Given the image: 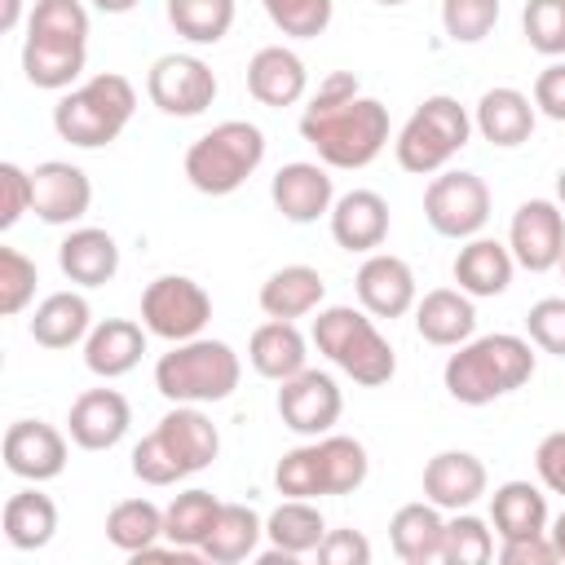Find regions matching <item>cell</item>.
I'll use <instances>...</instances> for the list:
<instances>
[{"label": "cell", "mask_w": 565, "mask_h": 565, "mask_svg": "<svg viewBox=\"0 0 565 565\" xmlns=\"http://www.w3.org/2000/svg\"><path fill=\"white\" fill-rule=\"evenodd\" d=\"M530 375H534V344L530 335H512V331L472 335L441 366V384L459 406H490L516 393L521 384H530Z\"/></svg>", "instance_id": "1"}, {"label": "cell", "mask_w": 565, "mask_h": 565, "mask_svg": "<svg viewBox=\"0 0 565 565\" xmlns=\"http://www.w3.org/2000/svg\"><path fill=\"white\" fill-rule=\"evenodd\" d=\"M221 455V433L203 406L177 402L137 446H132V477L141 486H177Z\"/></svg>", "instance_id": "2"}, {"label": "cell", "mask_w": 565, "mask_h": 565, "mask_svg": "<svg viewBox=\"0 0 565 565\" xmlns=\"http://www.w3.org/2000/svg\"><path fill=\"white\" fill-rule=\"evenodd\" d=\"M300 137L318 150V159L327 168H366L380 159V150L388 146V106L358 93L344 106H305L300 115Z\"/></svg>", "instance_id": "3"}, {"label": "cell", "mask_w": 565, "mask_h": 565, "mask_svg": "<svg viewBox=\"0 0 565 565\" xmlns=\"http://www.w3.org/2000/svg\"><path fill=\"white\" fill-rule=\"evenodd\" d=\"M313 344L331 366H340L362 388H380V384H388L397 375V353H393V344L384 340V331L375 327V318L362 305L358 309L353 305L318 309Z\"/></svg>", "instance_id": "4"}, {"label": "cell", "mask_w": 565, "mask_h": 565, "mask_svg": "<svg viewBox=\"0 0 565 565\" xmlns=\"http://www.w3.org/2000/svg\"><path fill=\"white\" fill-rule=\"evenodd\" d=\"M137 110V88L119 71H102L75 88H66L53 106V132L79 150L110 146Z\"/></svg>", "instance_id": "5"}, {"label": "cell", "mask_w": 565, "mask_h": 565, "mask_svg": "<svg viewBox=\"0 0 565 565\" xmlns=\"http://www.w3.org/2000/svg\"><path fill=\"white\" fill-rule=\"evenodd\" d=\"M243 380V362L225 340L212 335H194L172 344L159 362H154V388L177 406H212L225 402Z\"/></svg>", "instance_id": "6"}, {"label": "cell", "mask_w": 565, "mask_h": 565, "mask_svg": "<svg viewBox=\"0 0 565 565\" xmlns=\"http://www.w3.org/2000/svg\"><path fill=\"white\" fill-rule=\"evenodd\" d=\"M265 163V132L252 119H225L190 141L181 168L199 194L225 199Z\"/></svg>", "instance_id": "7"}, {"label": "cell", "mask_w": 565, "mask_h": 565, "mask_svg": "<svg viewBox=\"0 0 565 565\" xmlns=\"http://www.w3.org/2000/svg\"><path fill=\"white\" fill-rule=\"evenodd\" d=\"M472 115L459 106V97L450 93H433L424 97L411 119L402 124L397 141H393V154H397V168L411 172V177H433L441 172L472 137Z\"/></svg>", "instance_id": "8"}, {"label": "cell", "mask_w": 565, "mask_h": 565, "mask_svg": "<svg viewBox=\"0 0 565 565\" xmlns=\"http://www.w3.org/2000/svg\"><path fill=\"white\" fill-rule=\"evenodd\" d=\"M424 221L441 238H477L490 221V185L468 168H441L433 172L424 190Z\"/></svg>", "instance_id": "9"}, {"label": "cell", "mask_w": 565, "mask_h": 565, "mask_svg": "<svg viewBox=\"0 0 565 565\" xmlns=\"http://www.w3.org/2000/svg\"><path fill=\"white\" fill-rule=\"evenodd\" d=\"M207 322H212V296L190 274H159L154 282H146V291H141V327L150 335H159L168 344H181V340L203 335Z\"/></svg>", "instance_id": "10"}, {"label": "cell", "mask_w": 565, "mask_h": 565, "mask_svg": "<svg viewBox=\"0 0 565 565\" xmlns=\"http://www.w3.org/2000/svg\"><path fill=\"white\" fill-rule=\"evenodd\" d=\"M146 97L172 119H194L216 102V75L194 53H163L146 71Z\"/></svg>", "instance_id": "11"}, {"label": "cell", "mask_w": 565, "mask_h": 565, "mask_svg": "<svg viewBox=\"0 0 565 565\" xmlns=\"http://www.w3.org/2000/svg\"><path fill=\"white\" fill-rule=\"evenodd\" d=\"M274 406H278L282 428H291L300 437H322V433L335 428V419L344 411V393H340L335 375L305 366L300 375H291V380L278 384Z\"/></svg>", "instance_id": "12"}, {"label": "cell", "mask_w": 565, "mask_h": 565, "mask_svg": "<svg viewBox=\"0 0 565 565\" xmlns=\"http://www.w3.org/2000/svg\"><path fill=\"white\" fill-rule=\"evenodd\" d=\"M508 247H512V260L530 274L556 269L565 252V207L556 199H525L512 212Z\"/></svg>", "instance_id": "13"}, {"label": "cell", "mask_w": 565, "mask_h": 565, "mask_svg": "<svg viewBox=\"0 0 565 565\" xmlns=\"http://www.w3.org/2000/svg\"><path fill=\"white\" fill-rule=\"evenodd\" d=\"M0 455H4V468L22 481H53L66 472V433L44 424V419H13L4 428V441H0Z\"/></svg>", "instance_id": "14"}, {"label": "cell", "mask_w": 565, "mask_h": 565, "mask_svg": "<svg viewBox=\"0 0 565 565\" xmlns=\"http://www.w3.org/2000/svg\"><path fill=\"white\" fill-rule=\"evenodd\" d=\"M31 212L44 221V225H75L88 216L93 207V181L79 163H66V159H44L35 163L31 172Z\"/></svg>", "instance_id": "15"}, {"label": "cell", "mask_w": 565, "mask_h": 565, "mask_svg": "<svg viewBox=\"0 0 565 565\" xmlns=\"http://www.w3.org/2000/svg\"><path fill=\"white\" fill-rule=\"evenodd\" d=\"M353 291H358V305L371 313V318H406L419 300V287H415V269L393 256V252H371L362 265H358V278H353Z\"/></svg>", "instance_id": "16"}, {"label": "cell", "mask_w": 565, "mask_h": 565, "mask_svg": "<svg viewBox=\"0 0 565 565\" xmlns=\"http://www.w3.org/2000/svg\"><path fill=\"white\" fill-rule=\"evenodd\" d=\"M269 199L274 207L282 212V221L291 225H313L318 216L331 212L335 203V185H331V172L327 163H309V159H296V163H282L269 181Z\"/></svg>", "instance_id": "17"}, {"label": "cell", "mask_w": 565, "mask_h": 565, "mask_svg": "<svg viewBox=\"0 0 565 565\" xmlns=\"http://www.w3.org/2000/svg\"><path fill=\"white\" fill-rule=\"evenodd\" d=\"M128 424H132V406L119 388H84L71 402V415H66V433L79 450L119 446L128 437Z\"/></svg>", "instance_id": "18"}, {"label": "cell", "mask_w": 565, "mask_h": 565, "mask_svg": "<svg viewBox=\"0 0 565 565\" xmlns=\"http://www.w3.org/2000/svg\"><path fill=\"white\" fill-rule=\"evenodd\" d=\"M490 486L486 463L472 450H437L424 463V499L437 503L441 512H463L472 508Z\"/></svg>", "instance_id": "19"}, {"label": "cell", "mask_w": 565, "mask_h": 565, "mask_svg": "<svg viewBox=\"0 0 565 565\" xmlns=\"http://www.w3.org/2000/svg\"><path fill=\"white\" fill-rule=\"evenodd\" d=\"M411 313H415V331H419L424 344L459 349L463 340L477 335V305L459 287H433V291H424Z\"/></svg>", "instance_id": "20"}, {"label": "cell", "mask_w": 565, "mask_h": 565, "mask_svg": "<svg viewBox=\"0 0 565 565\" xmlns=\"http://www.w3.org/2000/svg\"><path fill=\"white\" fill-rule=\"evenodd\" d=\"M534 124H539V110H534V97H525L521 88H486L477 110H472V128L499 146V150H516L534 137Z\"/></svg>", "instance_id": "21"}, {"label": "cell", "mask_w": 565, "mask_h": 565, "mask_svg": "<svg viewBox=\"0 0 565 565\" xmlns=\"http://www.w3.org/2000/svg\"><path fill=\"white\" fill-rule=\"evenodd\" d=\"M327 221H331V238H335L344 252L371 256V252H380L384 238H388V203H384V194H375V190H349V194H340V199L331 203Z\"/></svg>", "instance_id": "22"}, {"label": "cell", "mask_w": 565, "mask_h": 565, "mask_svg": "<svg viewBox=\"0 0 565 565\" xmlns=\"http://www.w3.org/2000/svg\"><path fill=\"white\" fill-rule=\"evenodd\" d=\"M305 88H309V71H305L296 49L265 44V49L252 53V62H247V93L260 106H274V110L296 106L305 97Z\"/></svg>", "instance_id": "23"}, {"label": "cell", "mask_w": 565, "mask_h": 565, "mask_svg": "<svg viewBox=\"0 0 565 565\" xmlns=\"http://www.w3.org/2000/svg\"><path fill=\"white\" fill-rule=\"evenodd\" d=\"M459 291H468L472 300H490V296H503L512 287V274H516V260H512V247L499 243V238H463V247L455 252V265H450Z\"/></svg>", "instance_id": "24"}, {"label": "cell", "mask_w": 565, "mask_h": 565, "mask_svg": "<svg viewBox=\"0 0 565 565\" xmlns=\"http://www.w3.org/2000/svg\"><path fill=\"white\" fill-rule=\"evenodd\" d=\"M146 327L132 318H102L88 335H84V366L97 380H119L128 371H137L141 353H146Z\"/></svg>", "instance_id": "25"}, {"label": "cell", "mask_w": 565, "mask_h": 565, "mask_svg": "<svg viewBox=\"0 0 565 565\" xmlns=\"http://www.w3.org/2000/svg\"><path fill=\"white\" fill-rule=\"evenodd\" d=\"M57 265L75 287H106L119 274V243L110 230L75 225L57 243Z\"/></svg>", "instance_id": "26"}, {"label": "cell", "mask_w": 565, "mask_h": 565, "mask_svg": "<svg viewBox=\"0 0 565 565\" xmlns=\"http://www.w3.org/2000/svg\"><path fill=\"white\" fill-rule=\"evenodd\" d=\"M247 362H252L256 375L282 384V380H291V375H300V371L309 366V340L300 335L296 322L269 318V322H260V327L252 331V340H247Z\"/></svg>", "instance_id": "27"}, {"label": "cell", "mask_w": 565, "mask_h": 565, "mask_svg": "<svg viewBox=\"0 0 565 565\" xmlns=\"http://www.w3.org/2000/svg\"><path fill=\"white\" fill-rule=\"evenodd\" d=\"M441 539H446V516L428 499L402 503L393 512V521H388L393 556L406 561V565H433V561H441Z\"/></svg>", "instance_id": "28"}, {"label": "cell", "mask_w": 565, "mask_h": 565, "mask_svg": "<svg viewBox=\"0 0 565 565\" xmlns=\"http://www.w3.org/2000/svg\"><path fill=\"white\" fill-rule=\"evenodd\" d=\"M260 313L265 318H305V313H318L322 300H327V282L313 265H282L274 269L265 282H260Z\"/></svg>", "instance_id": "29"}, {"label": "cell", "mask_w": 565, "mask_h": 565, "mask_svg": "<svg viewBox=\"0 0 565 565\" xmlns=\"http://www.w3.org/2000/svg\"><path fill=\"white\" fill-rule=\"evenodd\" d=\"M547 494H543V481H503L494 486L490 494V525L499 539H530V534H547Z\"/></svg>", "instance_id": "30"}, {"label": "cell", "mask_w": 565, "mask_h": 565, "mask_svg": "<svg viewBox=\"0 0 565 565\" xmlns=\"http://www.w3.org/2000/svg\"><path fill=\"white\" fill-rule=\"evenodd\" d=\"M0 525H4V539H9L13 552H40L57 534V503L31 481V486H22L4 499Z\"/></svg>", "instance_id": "31"}, {"label": "cell", "mask_w": 565, "mask_h": 565, "mask_svg": "<svg viewBox=\"0 0 565 565\" xmlns=\"http://www.w3.org/2000/svg\"><path fill=\"white\" fill-rule=\"evenodd\" d=\"M31 340L40 349H71L84 344V335L93 331V309L84 300V291H53L35 305L31 322H26Z\"/></svg>", "instance_id": "32"}, {"label": "cell", "mask_w": 565, "mask_h": 565, "mask_svg": "<svg viewBox=\"0 0 565 565\" xmlns=\"http://www.w3.org/2000/svg\"><path fill=\"white\" fill-rule=\"evenodd\" d=\"M84 66H88V44H57V40H35V35L22 40V75L35 88L66 93L75 88Z\"/></svg>", "instance_id": "33"}, {"label": "cell", "mask_w": 565, "mask_h": 565, "mask_svg": "<svg viewBox=\"0 0 565 565\" xmlns=\"http://www.w3.org/2000/svg\"><path fill=\"white\" fill-rule=\"evenodd\" d=\"M260 539H265V521H260L256 508H247V503H221V516H216L207 543L199 547V556L212 561V565H238V561H247V556L260 552Z\"/></svg>", "instance_id": "34"}, {"label": "cell", "mask_w": 565, "mask_h": 565, "mask_svg": "<svg viewBox=\"0 0 565 565\" xmlns=\"http://www.w3.org/2000/svg\"><path fill=\"white\" fill-rule=\"evenodd\" d=\"M265 539H269V547H278V552L300 561V556L318 552V543L327 539V521H322L313 499H282L265 516Z\"/></svg>", "instance_id": "35"}, {"label": "cell", "mask_w": 565, "mask_h": 565, "mask_svg": "<svg viewBox=\"0 0 565 565\" xmlns=\"http://www.w3.org/2000/svg\"><path fill=\"white\" fill-rule=\"evenodd\" d=\"M216 516H221V499L212 490H203V486H190L163 508V539L185 547V552H199L207 543Z\"/></svg>", "instance_id": "36"}, {"label": "cell", "mask_w": 565, "mask_h": 565, "mask_svg": "<svg viewBox=\"0 0 565 565\" xmlns=\"http://www.w3.org/2000/svg\"><path fill=\"white\" fill-rule=\"evenodd\" d=\"M106 539H110V547H119L124 556L146 552L150 543L163 539V508L150 503V499H119V503L106 512Z\"/></svg>", "instance_id": "37"}, {"label": "cell", "mask_w": 565, "mask_h": 565, "mask_svg": "<svg viewBox=\"0 0 565 565\" xmlns=\"http://www.w3.org/2000/svg\"><path fill=\"white\" fill-rule=\"evenodd\" d=\"M234 0H168V22L190 44H221L234 26Z\"/></svg>", "instance_id": "38"}, {"label": "cell", "mask_w": 565, "mask_h": 565, "mask_svg": "<svg viewBox=\"0 0 565 565\" xmlns=\"http://www.w3.org/2000/svg\"><path fill=\"white\" fill-rule=\"evenodd\" d=\"M274 486H278L282 499H322L327 494V463H322L318 437L305 441V446H291L274 463Z\"/></svg>", "instance_id": "39"}, {"label": "cell", "mask_w": 565, "mask_h": 565, "mask_svg": "<svg viewBox=\"0 0 565 565\" xmlns=\"http://www.w3.org/2000/svg\"><path fill=\"white\" fill-rule=\"evenodd\" d=\"M318 446H322V463H327V494H353L371 472L366 446L344 433H322Z\"/></svg>", "instance_id": "40"}, {"label": "cell", "mask_w": 565, "mask_h": 565, "mask_svg": "<svg viewBox=\"0 0 565 565\" xmlns=\"http://www.w3.org/2000/svg\"><path fill=\"white\" fill-rule=\"evenodd\" d=\"M441 561L446 565H486V561H494L490 525L481 516H472L468 508L450 512L446 516V539H441Z\"/></svg>", "instance_id": "41"}, {"label": "cell", "mask_w": 565, "mask_h": 565, "mask_svg": "<svg viewBox=\"0 0 565 565\" xmlns=\"http://www.w3.org/2000/svg\"><path fill=\"white\" fill-rule=\"evenodd\" d=\"M26 35L57 44H88V9L79 0H35L26 18Z\"/></svg>", "instance_id": "42"}, {"label": "cell", "mask_w": 565, "mask_h": 565, "mask_svg": "<svg viewBox=\"0 0 565 565\" xmlns=\"http://www.w3.org/2000/svg\"><path fill=\"white\" fill-rule=\"evenodd\" d=\"M525 44L543 57H565V0H525L521 9Z\"/></svg>", "instance_id": "43"}, {"label": "cell", "mask_w": 565, "mask_h": 565, "mask_svg": "<svg viewBox=\"0 0 565 565\" xmlns=\"http://www.w3.org/2000/svg\"><path fill=\"white\" fill-rule=\"evenodd\" d=\"M260 4H265L269 22H274L282 35H291V40H313V35H322V31L331 26V13H335L331 0H260Z\"/></svg>", "instance_id": "44"}, {"label": "cell", "mask_w": 565, "mask_h": 565, "mask_svg": "<svg viewBox=\"0 0 565 565\" xmlns=\"http://www.w3.org/2000/svg\"><path fill=\"white\" fill-rule=\"evenodd\" d=\"M35 282H40L35 260L18 247H0V313L4 318H18L35 300Z\"/></svg>", "instance_id": "45"}, {"label": "cell", "mask_w": 565, "mask_h": 565, "mask_svg": "<svg viewBox=\"0 0 565 565\" xmlns=\"http://www.w3.org/2000/svg\"><path fill=\"white\" fill-rule=\"evenodd\" d=\"M499 22V0H441V26L455 44H481Z\"/></svg>", "instance_id": "46"}, {"label": "cell", "mask_w": 565, "mask_h": 565, "mask_svg": "<svg viewBox=\"0 0 565 565\" xmlns=\"http://www.w3.org/2000/svg\"><path fill=\"white\" fill-rule=\"evenodd\" d=\"M525 335L534 349L565 358V296H543L525 313Z\"/></svg>", "instance_id": "47"}, {"label": "cell", "mask_w": 565, "mask_h": 565, "mask_svg": "<svg viewBox=\"0 0 565 565\" xmlns=\"http://www.w3.org/2000/svg\"><path fill=\"white\" fill-rule=\"evenodd\" d=\"M31 199H35L31 172L18 168L13 159H4V163H0V230H13V225L31 212Z\"/></svg>", "instance_id": "48"}, {"label": "cell", "mask_w": 565, "mask_h": 565, "mask_svg": "<svg viewBox=\"0 0 565 565\" xmlns=\"http://www.w3.org/2000/svg\"><path fill=\"white\" fill-rule=\"evenodd\" d=\"M313 556L322 565H371V539L362 530H327Z\"/></svg>", "instance_id": "49"}, {"label": "cell", "mask_w": 565, "mask_h": 565, "mask_svg": "<svg viewBox=\"0 0 565 565\" xmlns=\"http://www.w3.org/2000/svg\"><path fill=\"white\" fill-rule=\"evenodd\" d=\"M534 110L539 115H547V119H556V124H565V62H547L539 75H534Z\"/></svg>", "instance_id": "50"}, {"label": "cell", "mask_w": 565, "mask_h": 565, "mask_svg": "<svg viewBox=\"0 0 565 565\" xmlns=\"http://www.w3.org/2000/svg\"><path fill=\"white\" fill-rule=\"evenodd\" d=\"M534 472H539L543 490L565 494V428L547 433V437L534 446Z\"/></svg>", "instance_id": "51"}, {"label": "cell", "mask_w": 565, "mask_h": 565, "mask_svg": "<svg viewBox=\"0 0 565 565\" xmlns=\"http://www.w3.org/2000/svg\"><path fill=\"white\" fill-rule=\"evenodd\" d=\"M499 561L503 565H556V547L547 534H530V539H499Z\"/></svg>", "instance_id": "52"}, {"label": "cell", "mask_w": 565, "mask_h": 565, "mask_svg": "<svg viewBox=\"0 0 565 565\" xmlns=\"http://www.w3.org/2000/svg\"><path fill=\"white\" fill-rule=\"evenodd\" d=\"M362 93V84H358V75L353 71H331L322 84H318V93L309 97V106H344V102H353Z\"/></svg>", "instance_id": "53"}, {"label": "cell", "mask_w": 565, "mask_h": 565, "mask_svg": "<svg viewBox=\"0 0 565 565\" xmlns=\"http://www.w3.org/2000/svg\"><path fill=\"white\" fill-rule=\"evenodd\" d=\"M547 539H552V547H556V556L565 561V508H561V512H556V516L547 521Z\"/></svg>", "instance_id": "54"}, {"label": "cell", "mask_w": 565, "mask_h": 565, "mask_svg": "<svg viewBox=\"0 0 565 565\" xmlns=\"http://www.w3.org/2000/svg\"><path fill=\"white\" fill-rule=\"evenodd\" d=\"M22 22V0H4V9H0V31H13Z\"/></svg>", "instance_id": "55"}, {"label": "cell", "mask_w": 565, "mask_h": 565, "mask_svg": "<svg viewBox=\"0 0 565 565\" xmlns=\"http://www.w3.org/2000/svg\"><path fill=\"white\" fill-rule=\"evenodd\" d=\"M97 13H132L141 0H88Z\"/></svg>", "instance_id": "56"}, {"label": "cell", "mask_w": 565, "mask_h": 565, "mask_svg": "<svg viewBox=\"0 0 565 565\" xmlns=\"http://www.w3.org/2000/svg\"><path fill=\"white\" fill-rule=\"evenodd\" d=\"M556 203H561V207H565V168H561V172H556Z\"/></svg>", "instance_id": "57"}, {"label": "cell", "mask_w": 565, "mask_h": 565, "mask_svg": "<svg viewBox=\"0 0 565 565\" xmlns=\"http://www.w3.org/2000/svg\"><path fill=\"white\" fill-rule=\"evenodd\" d=\"M375 4H384V9H397V4H411V0H375Z\"/></svg>", "instance_id": "58"}, {"label": "cell", "mask_w": 565, "mask_h": 565, "mask_svg": "<svg viewBox=\"0 0 565 565\" xmlns=\"http://www.w3.org/2000/svg\"><path fill=\"white\" fill-rule=\"evenodd\" d=\"M556 269H561V278H565V252H561V265H556Z\"/></svg>", "instance_id": "59"}]
</instances>
